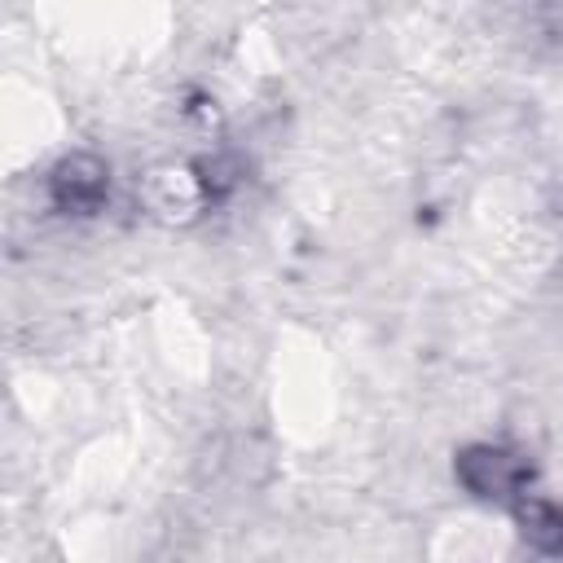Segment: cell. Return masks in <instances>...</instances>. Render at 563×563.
<instances>
[{
	"mask_svg": "<svg viewBox=\"0 0 563 563\" xmlns=\"http://www.w3.org/2000/svg\"><path fill=\"white\" fill-rule=\"evenodd\" d=\"M453 479L475 497V501H501L510 506L519 493H528L532 484V462L528 453L510 449V444H466L453 457Z\"/></svg>",
	"mask_w": 563,
	"mask_h": 563,
	"instance_id": "6da1fadb",
	"label": "cell"
},
{
	"mask_svg": "<svg viewBox=\"0 0 563 563\" xmlns=\"http://www.w3.org/2000/svg\"><path fill=\"white\" fill-rule=\"evenodd\" d=\"M110 198V167L97 154H66L48 172V202L62 216H97Z\"/></svg>",
	"mask_w": 563,
	"mask_h": 563,
	"instance_id": "7a4b0ae2",
	"label": "cell"
},
{
	"mask_svg": "<svg viewBox=\"0 0 563 563\" xmlns=\"http://www.w3.org/2000/svg\"><path fill=\"white\" fill-rule=\"evenodd\" d=\"M515 528L519 537L537 550V554H563V506L541 497V493H519L510 501Z\"/></svg>",
	"mask_w": 563,
	"mask_h": 563,
	"instance_id": "3957f363",
	"label": "cell"
}]
</instances>
